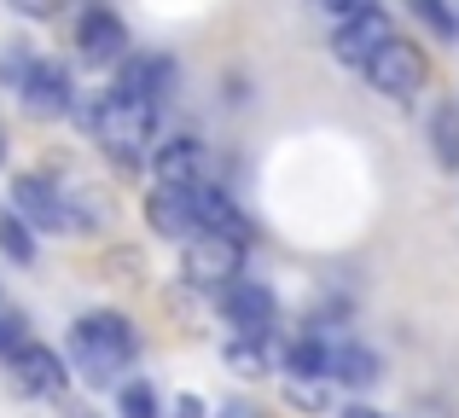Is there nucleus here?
I'll return each instance as SVG.
<instances>
[{
	"label": "nucleus",
	"mask_w": 459,
	"mask_h": 418,
	"mask_svg": "<svg viewBox=\"0 0 459 418\" xmlns=\"http://www.w3.org/2000/svg\"><path fill=\"white\" fill-rule=\"evenodd\" d=\"M378 0H320V12H332V18H355V12H372Z\"/></svg>",
	"instance_id": "412c9836"
},
{
	"label": "nucleus",
	"mask_w": 459,
	"mask_h": 418,
	"mask_svg": "<svg viewBox=\"0 0 459 418\" xmlns=\"http://www.w3.org/2000/svg\"><path fill=\"white\" fill-rule=\"evenodd\" d=\"M390 35H395V30H390V18L372 6V12H355V18H337V30H332V53H337V64L360 70L384 41H390Z\"/></svg>",
	"instance_id": "423d86ee"
},
{
	"label": "nucleus",
	"mask_w": 459,
	"mask_h": 418,
	"mask_svg": "<svg viewBox=\"0 0 459 418\" xmlns=\"http://www.w3.org/2000/svg\"><path fill=\"white\" fill-rule=\"evenodd\" d=\"M0 151H6V146H0Z\"/></svg>",
	"instance_id": "b1692460"
},
{
	"label": "nucleus",
	"mask_w": 459,
	"mask_h": 418,
	"mask_svg": "<svg viewBox=\"0 0 459 418\" xmlns=\"http://www.w3.org/2000/svg\"><path fill=\"white\" fill-rule=\"evenodd\" d=\"M123 418H157V396L146 384H123Z\"/></svg>",
	"instance_id": "a211bd4d"
},
{
	"label": "nucleus",
	"mask_w": 459,
	"mask_h": 418,
	"mask_svg": "<svg viewBox=\"0 0 459 418\" xmlns=\"http://www.w3.org/2000/svg\"><path fill=\"white\" fill-rule=\"evenodd\" d=\"M12 6H18L23 18H53V12H58V0H12Z\"/></svg>",
	"instance_id": "4be33fe9"
},
{
	"label": "nucleus",
	"mask_w": 459,
	"mask_h": 418,
	"mask_svg": "<svg viewBox=\"0 0 459 418\" xmlns=\"http://www.w3.org/2000/svg\"><path fill=\"white\" fill-rule=\"evenodd\" d=\"M343 418H384V413H367V407H355V413H343Z\"/></svg>",
	"instance_id": "5701e85b"
},
{
	"label": "nucleus",
	"mask_w": 459,
	"mask_h": 418,
	"mask_svg": "<svg viewBox=\"0 0 459 418\" xmlns=\"http://www.w3.org/2000/svg\"><path fill=\"white\" fill-rule=\"evenodd\" d=\"M152 128H157V105L134 99V93H123V88H111L100 105H93V140H100L117 163H140L146 158Z\"/></svg>",
	"instance_id": "f03ea898"
},
{
	"label": "nucleus",
	"mask_w": 459,
	"mask_h": 418,
	"mask_svg": "<svg viewBox=\"0 0 459 418\" xmlns=\"http://www.w3.org/2000/svg\"><path fill=\"white\" fill-rule=\"evenodd\" d=\"M360 70H367V81L384 93V99H413V93L425 88V76H430L425 53H419L413 41H402V35H390V41H384Z\"/></svg>",
	"instance_id": "7ed1b4c3"
},
{
	"label": "nucleus",
	"mask_w": 459,
	"mask_h": 418,
	"mask_svg": "<svg viewBox=\"0 0 459 418\" xmlns=\"http://www.w3.org/2000/svg\"><path fill=\"white\" fill-rule=\"evenodd\" d=\"M12 204H18V221L35 226V233H70V226H76V209H70L65 192H58L53 181H41V175H23V181L12 186Z\"/></svg>",
	"instance_id": "20e7f679"
},
{
	"label": "nucleus",
	"mask_w": 459,
	"mask_h": 418,
	"mask_svg": "<svg viewBox=\"0 0 459 418\" xmlns=\"http://www.w3.org/2000/svg\"><path fill=\"white\" fill-rule=\"evenodd\" d=\"M0 250H6L12 261H35V244H30V226H23L18 215H0Z\"/></svg>",
	"instance_id": "dca6fc26"
},
{
	"label": "nucleus",
	"mask_w": 459,
	"mask_h": 418,
	"mask_svg": "<svg viewBox=\"0 0 459 418\" xmlns=\"http://www.w3.org/2000/svg\"><path fill=\"white\" fill-rule=\"evenodd\" d=\"M413 12H419V18H425L437 35H454V12L442 6V0H413Z\"/></svg>",
	"instance_id": "6ab92c4d"
},
{
	"label": "nucleus",
	"mask_w": 459,
	"mask_h": 418,
	"mask_svg": "<svg viewBox=\"0 0 459 418\" xmlns=\"http://www.w3.org/2000/svg\"><path fill=\"white\" fill-rule=\"evenodd\" d=\"M6 366H12V378H18V389H30V396H58V389H65V366H58V354L41 349V343H30V337L6 354Z\"/></svg>",
	"instance_id": "9b49d317"
},
{
	"label": "nucleus",
	"mask_w": 459,
	"mask_h": 418,
	"mask_svg": "<svg viewBox=\"0 0 459 418\" xmlns=\"http://www.w3.org/2000/svg\"><path fill=\"white\" fill-rule=\"evenodd\" d=\"M325 372H337L343 384H378V354L360 349V343H343V349H332V366Z\"/></svg>",
	"instance_id": "4468645a"
},
{
	"label": "nucleus",
	"mask_w": 459,
	"mask_h": 418,
	"mask_svg": "<svg viewBox=\"0 0 459 418\" xmlns=\"http://www.w3.org/2000/svg\"><path fill=\"white\" fill-rule=\"evenodd\" d=\"M238 261H245V244L221 233H192L186 238V279L221 291L227 279H238Z\"/></svg>",
	"instance_id": "39448f33"
},
{
	"label": "nucleus",
	"mask_w": 459,
	"mask_h": 418,
	"mask_svg": "<svg viewBox=\"0 0 459 418\" xmlns=\"http://www.w3.org/2000/svg\"><path fill=\"white\" fill-rule=\"evenodd\" d=\"M18 93L35 116H65L70 111V70L53 64V58H35L30 70L18 76Z\"/></svg>",
	"instance_id": "6e6552de"
},
{
	"label": "nucleus",
	"mask_w": 459,
	"mask_h": 418,
	"mask_svg": "<svg viewBox=\"0 0 459 418\" xmlns=\"http://www.w3.org/2000/svg\"><path fill=\"white\" fill-rule=\"evenodd\" d=\"M157 186H192V181H204V146L198 140H163V151H157Z\"/></svg>",
	"instance_id": "f8f14e48"
},
{
	"label": "nucleus",
	"mask_w": 459,
	"mask_h": 418,
	"mask_svg": "<svg viewBox=\"0 0 459 418\" xmlns=\"http://www.w3.org/2000/svg\"><path fill=\"white\" fill-rule=\"evenodd\" d=\"M70 361L88 384H117L123 366L134 361V326L123 314H88L70 331Z\"/></svg>",
	"instance_id": "f257e3e1"
},
{
	"label": "nucleus",
	"mask_w": 459,
	"mask_h": 418,
	"mask_svg": "<svg viewBox=\"0 0 459 418\" xmlns=\"http://www.w3.org/2000/svg\"><path fill=\"white\" fill-rule=\"evenodd\" d=\"M285 366H291V378H320L325 366H332V349H325V343H314V337H303L291 354H285Z\"/></svg>",
	"instance_id": "2eb2a0df"
},
{
	"label": "nucleus",
	"mask_w": 459,
	"mask_h": 418,
	"mask_svg": "<svg viewBox=\"0 0 459 418\" xmlns=\"http://www.w3.org/2000/svg\"><path fill=\"white\" fill-rule=\"evenodd\" d=\"M430 128H437L442 163H454V158H459V116H454V111H437V123H430Z\"/></svg>",
	"instance_id": "f3484780"
},
{
	"label": "nucleus",
	"mask_w": 459,
	"mask_h": 418,
	"mask_svg": "<svg viewBox=\"0 0 459 418\" xmlns=\"http://www.w3.org/2000/svg\"><path fill=\"white\" fill-rule=\"evenodd\" d=\"M146 215H152V226L163 238H192L198 233V221H192V198H186V186H157L152 192V204H146Z\"/></svg>",
	"instance_id": "ddd939ff"
},
{
	"label": "nucleus",
	"mask_w": 459,
	"mask_h": 418,
	"mask_svg": "<svg viewBox=\"0 0 459 418\" xmlns=\"http://www.w3.org/2000/svg\"><path fill=\"white\" fill-rule=\"evenodd\" d=\"M23 343V314H12V308H0V361H6L12 349Z\"/></svg>",
	"instance_id": "aec40b11"
},
{
	"label": "nucleus",
	"mask_w": 459,
	"mask_h": 418,
	"mask_svg": "<svg viewBox=\"0 0 459 418\" xmlns=\"http://www.w3.org/2000/svg\"><path fill=\"white\" fill-rule=\"evenodd\" d=\"M221 308H227V320L238 326V337H245V343H262L273 331V314H280L273 296L262 291V285H250V279H227L221 285Z\"/></svg>",
	"instance_id": "0eeeda50"
},
{
	"label": "nucleus",
	"mask_w": 459,
	"mask_h": 418,
	"mask_svg": "<svg viewBox=\"0 0 459 418\" xmlns=\"http://www.w3.org/2000/svg\"><path fill=\"white\" fill-rule=\"evenodd\" d=\"M76 47H82V64L105 70V64H117V58L128 53V30L111 18V12H82V23H76Z\"/></svg>",
	"instance_id": "9d476101"
},
{
	"label": "nucleus",
	"mask_w": 459,
	"mask_h": 418,
	"mask_svg": "<svg viewBox=\"0 0 459 418\" xmlns=\"http://www.w3.org/2000/svg\"><path fill=\"white\" fill-rule=\"evenodd\" d=\"M186 198H192V221H198V233H221V238H238V244L250 238V221H245V209H238L233 198L221 192V186H204V181H192V186H186Z\"/></svg>",
	"instance_id": "1a4fd4ad"
}]
</instances>
